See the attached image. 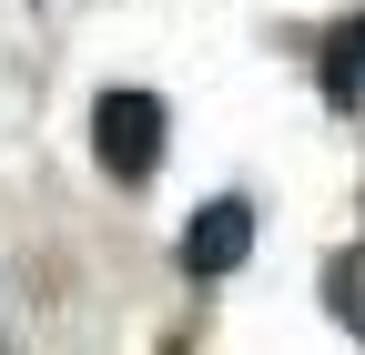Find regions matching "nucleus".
Returning a JSON list of instances; mask_svg holds the SVG:
<instances>
[{
	"label": "nucleus",
	"instance_id": "f257e3e1",
	"mask_svg": "<svg viewBox=\"0 0 365 355\" xmlns=\"http://www.w3.org/2000/svg\"><path fill=\"white\" fill-rule=\"evenodd\" d=\"M163 102L153 92H102V102H91V153H102V173H112V183H153V173H163Z\"/></svg>",
	"mask_w": 365,
	"mask_h": 355
},
{
	"label": "nucleus",
	"instance_id": "f03ea898",
	"mask_svg": "<svg viewBox=\"0 0 365 355\" xmlns=\"http://www.w3.org/2000/svg\"><path fill=\"white\" fill-rule=\"evenodd\" d=\"M254 254V203L244 193H213L203 213H193V224H182V274H234V264Z\"/></svg>",
	"mask_w": 365,
	"mask_h": 355
},
{
	"label": "nucleus",
	"instance_id": "7ed1b4c3",
	"mask_svg": "<svg viewBox=\"0 0 365 355\" xmlns=\"http://www.w3.org/2000/svg\"><path fill=\"white\" fill-rule=\"evenodd\" d=\"M325 102H335V112H355V102H365V11L325 31Z\"/></svg>",
	"mask_w": 365,
	"mask_h": 355
},
{
	"label": "nucleus",
	"instance_id": "20e7f679",
	"mask_svg": "<svg viewBox=\"0 0 365 355\" xmlns=\"http://www.w3.org/2000/svg\"><path fill=\"white\" fill-rule=\"evenodd\" d=\"M325 315H335V325L365 345V244H345V254L325 264Z\"/></svg>",
	"mask_w": 365,
	"mask_h": 355
}]
</instances>
